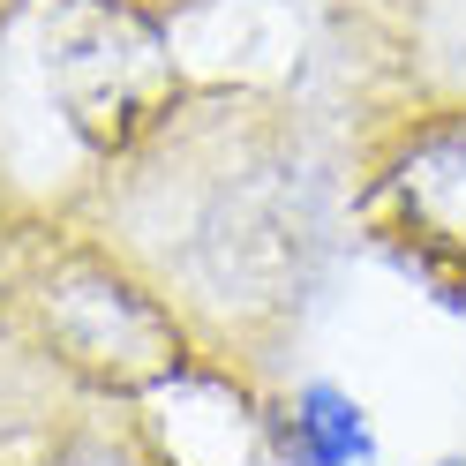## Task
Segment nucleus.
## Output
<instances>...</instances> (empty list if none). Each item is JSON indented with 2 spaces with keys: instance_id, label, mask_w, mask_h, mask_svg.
<instances>
[{
  "instance_id": "f257e3e1",
  "label": "nucleus",
  "mask_w": 466,
  "mask_h": 466,
  "mask_svg": "<svg viewBox=\"0 0 466 466\" xmlns=\"http://www.w3.org/2000/svg\"><path fill=\"white\" fill-rule=\"evenodd\" d=\"M399 188H406L399 226H414L436 248H466V113H444L406 136Z\"/></svg>"
},
{
  "instance_id": "f03ea898",
  "label": "nucleus",
  "mask_w": 466,
  "mask_h": 466,
  "mask_svg": "<svg viewBox=\"0 0 466 466\" xmlns=\"http://www.w3.org/2000/svg\"><path fill=\"white\" fill-rule=\"evenodd\" d=\"M279 459L286 466H369L376 459V436H369V414L354 391L339 384H301L279 414Z\"/></svg>"
},
{
  "instance_id": "7ed1b4c3",
  "label": "nucleus",
  "mask_w": 466,
  "mask_h": 466,
  "mask_svg": "<svg viewBox=\"0 0 466 466\" xmlns=\"http://www.w3.org/2000/svg\"><path fill=\"white\" fill-rule=\"evenodd\" d=\"M444 466H466V459H444Z\"/></svg>"
}]
</instances>
